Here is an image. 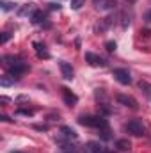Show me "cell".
Instances as JSON below:
<instances>
[{
	"mask_svg": "<svg viewBox=\"0 0 151 153\" xmlns=\"http://www.w3.org/2000/svg\"><path fill=\"white\" fill-rule=\"evenodd\" d=\"M4 64L9 68V75H13L14 78H18V76L27 70V64L21 59L14 57V55H4Z\"/></svg>",
	"mask_w": 151,
	"mask_h": 153,
	"instance_id": "1",
	"label": "cell"
},
{
	"mask_svg": "<svg viewBox=\"0 0 151 153\" xmlns=\"http://www.w3.org/2000/svg\"><path fill=\"white\" fill-rule=\"evenodd\" d=\"M126 130H128L130 134L137 135V137H141V135L146 134V126H144V123H142L141 119H132V121H128Z\"/></svg>",
	"mask_w": 151,
	"mask_h": 153,
	"instance_id": "2",
	"label": "cell"
},
{
	"mask_svg": "<svg viewBox=\"0 0 151 153\" xmlns=\"http://www.w3.org/2000/svg\"><path fill=\"white\" fill-rule=\"evenodd\" d=\"M112 76L119 82V84H123V85H130V84H132V76L128 73V70H124V68H114Z\"/></svg>",
	"mask_w": 151,
	"mask_h": 153,
	"instance_id": "3",
	"label": "cell"
},
{
	"mask_svg": "<svg viewBox=\"0 0 151 153\" xmlns=\"http://www.w3.org/2000/svg\"><path fill=\"white\" fill-rule=\"evenodd\" d=\"M85 61L91 64V66H107V62H105V59L103 57H100V55H96V53H93V52H85Z\"/></svg>",
	"mask_w": 151,
	"mask_h": 153,
	"instance_id": "4",
	"label": "cell"
},
{
	"mask_svg": "<svg viewBox=\"0 0 151 153\" xmlns=\"http://www.w3.org/2000/svg\"><path fill=\"white\" fill-rule=\"evenodd\" d=\"M59 68H61V73H62V76H64L66 80H73L75 71H73V68H71L70 62H66V61H59Z\"/></svg>",
	"mask_w": 151,
	"mask_h": 153,
	"instance_id": "5",
	"label": "cell"
},
{
	"mask_svg": "<svg viewBox=\"0 0 151 153\" xmlns=\"http://www.w3.org/2000/svg\"><path fill=\"white\" fill-rule=\"evenodd\" d=\"M117 5V0H94V7L100 11H110Z\"/></svg>",
	"mask_w": 151,
	"mask_h": 153,
	"instance_id": "6",
	"label": "cell"
},
{
	"mask_svg": "<svg viewBox=\"0 0 151 153\" xmlns=\"http://www.w3.org/2000/svg\"><path fill=\"white\" fill-rule=\"evenodd\" d=\"M115 100H117V103H121V105H124V107H130V109H137V107H139L137 102H135L132 96H126V94H117Z\"/></svg>",
	"mask_w": 151,
	"mask_h": 153,
	"instance_id": "7",
	"label": "cell"
},
{
	"mask_svg": "<svg viewBox=\"0 0 151 153\" xmlns=\"http://www.w3.org/2000/svg\"><path fill=\"white\" fill-rule=\"evenodd\" d=\"M61 91H62V98H64L66 105H70V107L76 105V102H78V96H76L75 93H71V91H70L68 87H62Z\"/></svg>",
	"mask_w": 151,
	"mask_h": 153,
	"instance_id": "8",
	"label": "cell"
},
{
	"mask_svg": "<svg viewBox=\"0 0 151 153\" xmlns=\"http://www.w3.org/2000/svg\"><path fill=\"white\" fill-rule=\"evenodd\" d=\"M36 11H38V9H36L34 4H27V5H23V7L18 11V14H20V16H29V14H30V18H32V14H34Z\"/></svg>",
	"mask_w": 151,
	"mask_h": 153,
	"instance_id": "9",
	"label": "cell"
},
{
	"mask_svg": "<svg viewBox=\"0 0 151 153\" xmlns=\"http://www.w3.org/2000/svg\"><path fill=\"white\" fill-rule=\"evenodd\" d=\"M139 89L144 93V96H146V98H150V100H151V84H150V82L141 80V82H139Z\"/></svg>",
	"mask_w": 151,
	"mask_h": 153,
	"instance_id": "10",
	"label": "cell"
},
{
	"mask_svg": "<svg viewBox=\"0 0 151 153\" xmlns=\"http://www.w3.org/2000/svg\"><path fill=\"white\" fill-rule=\"evenodd\" d=\"M115 148H117V150H121V152H130L132 144H130V141H128V139H119V141H115Z\"/></svg>",
	"mask_w": 151,
	"mask_h": 153,
	"instance_id": "11",
	"label": "cell"
},
{
	"mask_svg": "<svg viewBox=\"0 0 151 153\" xmlns=\"http://www.w3.org/2000/svg\"><path fill=\"white\" fill-rule=\"evenodd\" d=\"M30 20H32V23H34V25H41V23L44 22V14H43V11H36V13L32 14V18H30Z\"/></svg>",
	"mask_w": 151,
	"mask_h": 153,
	"instance_id": "12",
	"label": "cell"
},
{
	"mask_svg": "<svg viewBox=\"0 0 151 153\" xmlns=\"http://www.w3.org/2000/svg\"><path fill=\"white\" fill-rule=\"evenodd\" d=\"M61 132H62L66 137H71V139H76V137H78V134H76L71 126H61Z\"/></svg>",
	"mask_w": 151,
	"mask_h": 153,
	"instance_id": "13",
	"label": "cell"
},
{
	"mask_svg": "<svg viewBox=\"0 0 151 153\" xmlns=\"http://www.w3.org/2000/svg\"><path fill=\"white\" fill-rule=\"evenodd\" d=\"M14 80H16V78H14L13 75H5V76H2L0 85H2V87H9V85H13V84H14Z\"/></svg>",
	"mask_w": 151,
	"mask_h": 153,
	"instance_id": "14",
	"label": "cell"
},
{
	"mask_svg": "<svg viewBox=\"0 0 151 153\" xmlns=\"http://www.w3.org/2000/svg\"><path fill=\"white\" fill-rule=\"evenodd\" d=\"M87 146H89V152H91V153H109L107 150H103L98 143H89Z\"/></svg>",
	"mask_w": 151,
	"mask_h": 153,
	"instance_id": "15",
	"label": "cell"
},
{
	"mask_svg": "<svg viewBox=\"0 0 151 153\" xmlns=\"http://www.w3.org/2000/svg\"><path fill=\"white\" fill-rule=\"evenodd\" d=\"M34 46L38 48V55H39V57H44V59H48V57H50V53L44 50V46H41L39 43H34Z\"/></svg>",
	"mask_w": 151,
	"mask_h": 153,
	"instance_id": "16",
	"label": "cell"
},
{
	"mask_svg": "<svg viewBox=\"0 0 151 153\" xmlns=\"http://www.w3.org/2000/svg\"><path fill=\"white\" fill-rule=\"evenodd\" d=\"M84 2H85V0H71V9H80V7H82V5H84Z\"/></svg>",
	"mask_w": 151,
	"mask_h": 153,
	"instance_id": "17",
	"label": "cell"
},
{
	"mask_svg": "<svg viewBox=\"0 0 151 153\" xmlns=\"http://www.w3.org/2000/svg\"><path fill=\"white\" fill-rule=\"evenodd\" d=\"M105 48H107L109 52H115V48H117V45H115L114 41H107V43H105Z\"/></svg>",
	"mask_w": 151,
	"mask_h": 153,
	"instance_id": "18",
	"label": "cell"
},
{
	"mask_svg": "<svg viewBox=\"0 0 151 153\" xmlns=\"http://www.w3.org/2000/svg\"><path fill=\"white\" fill-rule=\"evenodd\" d=\"M121 20H123V22H121V25H123V29H126V27L130 25V20H128V16H126L124 13H123V16H121Z\"/></svg>",
	"mask_w": 151,
	"mask_h": 153,
	"instance_id": "19",
	"label": "cell"
},
{
	"mask_svg": "<svg viewBox=\"0 0 151 153\" xmlns=\"http://www.w3.org/2000/svg\"><path fill=\"white\" fill-rule=\"evenodd\" d=\"M13 5H14V4H11V2H2V9H4V11H11Z\"/></svg>",
	"mask_w": 151,
	"mask_h": 153,
	"instance_id": "20",
	"label": "cell"
},
{
	"mask_svg": "<svg viewBox=\"0 0 151 153\" xmlns=\"http://www.w3.org/2000/svg\"><path fill=\"white\" fill-rule=\"evenodd\" d=\"M9 39H11V34H9V32H4V34H2V43H7Z\"/></svg>",
	"mask_w": 151,
	"mask_h": 153,
	"instance_id": "21",
	"label": "cell"
},
{
	"mask_svg": "<svg viewBox=\"0 0 151 153\" xmlns=\"http://www.w3.org/2000/svg\"><path fill=\"white\" fill-rule=\"evenodd\" d=\"M144 20H146V23H151V11H148V13L144 14Z\"/></svg>",
	"mask_w": 151,
	"mask_h": 153,
	"instance_id": "22",
	"label": "cell"
},
{
	"mask_svg": "<svg viewBox=\"0 0 151 153\" xmlns=\"http://www.w3.org/2000/svg\"><path fill=\"white\" fill-rule=\"evenodd\" d=\"M62 153H76V152H75V148H68V146H66V148L62 150Z\"/></svg>",
	"mask_w": 151,
	"mask_h": 153,
	"instance_id": "23",
	"label": "cell"
},
{
	"mask_svg": "<svg viewBox=\"0 0 151 153\" xmlns=\"http://www.w3.org/2000/svg\"><path fill=\"white\" fill-rule=\"evenodd\" d=\"M48 5H50V9H53V11H55V9H57V11L61 9V5H59V4H48Z\"/></svg>",
	"mask_w": 151,
	"mask_h": 153,
	"instance_id": "24",
	"label": "cell"
},
{
	"mask_svg": "<svg viewBox=\"0 0 151 153\" xmlns=\"http://www.w3.org/2000/svg\"><path fill=\"white\" fill-rule=\"evenodd\" d=\"M126 2H128V4H135L137 0H126Z\"/></svg>",
	"mask_w": 151,
	"mask_h": 153,
	"instance_id": "25",
	"label": "cell"
},
{
	"mask_svg": "<svg viewBox=\"0 0 151 153\" xmlns=\"http://www.w3.org/2000/svg\"><path fill=\"white\" fill-rule=\"evenodd\" d=\"M13 153H20V152H13Z\"/></svg>",
	"mask_w": 151,
	"mask_h": 153,
	"instance_id": "26",
	"label": "cell"
},
{
	"mask_svg": "<svg viewBox=\"0 0 151 153\" xmlns=\"http://www.w3.org/2000/svg\"><path fill=\"white\" fill-rule=\"evenodd\" d=\"M109 153H114V152H109Z\"/></svg>",
	"mask_w": 151,
	"mask_h": 153,
	"instance_id": "27",
	"label": "cell"
}]
</instances>
